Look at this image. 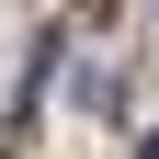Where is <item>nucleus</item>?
Segmentation results:
<instances>
[{
    "mask_svg": "<svg viewBox=\"0 0 159 159\" xmlns=\"http://www.w3.org/2000/svg\"><path fill=\"white\" fill-rule=\"evenodd\" d=\"M91 11H114V0H91Z\"/></svg>",
    "mask_w": 159,
    "mask_h": 159,
    "instance_id": "nucleus-1",
    "label": "nucleus"
},
{
    "mask_svg": "<svg viewBox=\"0 0 159 159\" xmlns=\"http://www.w3.org/2000/svg\"><path fill=\"white\" fill-rule=\"evenodd\" d=\"M148 159H159V136H148Z\"/></svg>",
    "mask_w": 159,
    "mask_h": 159,
    "instance_id": "nucleus-2",
    "label": "nucleus"
}]
</instances>
